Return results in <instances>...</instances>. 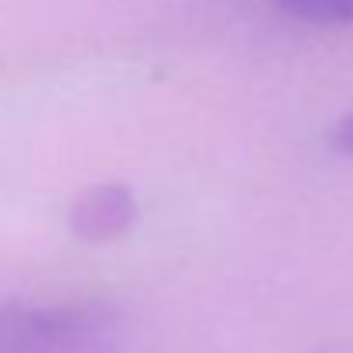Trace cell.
I'll list each match as a JSON object with an SVG mask.
<instances>
[{"mask_svg":"<svg viewBox=\"0 0 353 353\" xmlns=\"http://www.w3.org/2000/svg\"><path fill=\"white\" fill-rule=\"evenodd\" d=\"M103 330L93 309H0V353H97Z\"/></svg>","mask_w":353,"mask_h":353,"instance_id":"obj_1","label":"cell"},{"mask_svg":"<svg viewBox=\"0 0 353 353\" xmlns=\"http://www.w3.org/2000/svg\"><path fill=\"white\" fill-rule=\"evenodd\" d=\"M137 216V203L130 196V189L123 185H100L93 192H86L76 206H72V234L79 240H114L120 236Z\"/></svg>","mask_w":353,"mask_h":353,"instance_id":"obj_2","label":"cell"},{"mask_svg":"<svg viewBox=\"0 0 353 353\" xmlns=\"http://www.w3.org/2000/svg\"><path fill=\"white\" fill-rule=\"evenodd\" d=\"M278 14L316 24V28H347L353 24V0H271Z\"/></svg>","mask_w":353,"mask_h":353,"instance_id":"obj_3","label":"cell"},{"mask_svg":"<svg viewBox=\"0 0 353 353\" xmlns=\"http://www.w3.org/2000/svg\"><path fill=\"white\" fill-rule=\"evenodd\" d=\"M330 144H333L340 154H353V114H350V117H343L336 127H333Z\"/></svg>","mask_w":353,"mask_h":353,"instance_id":"obj_4","label":"cell"}]
</instances>
